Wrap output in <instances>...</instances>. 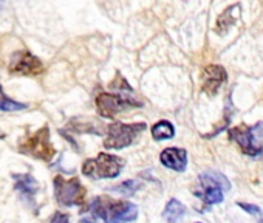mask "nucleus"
<instances>
[{
  "instance_id": "16",
  "label": "nucleus",
  "mask_w": 263,
  "mask_h": 223,
  "mask_svg": "<svg viewBox=\"0 0 263 223\" xmlns=\"http://www.w3.org/2000/svg\"><path fill=\"white\" fill-rule=\"evenodd\" d=\"M27 108V104L17 102L11 98H8L0 85V112H17V110H24Z\"/></svg>"
},
{
  "instance_id": "12",
  "label": "nucleus",
  "mask_w": 263,
  "mask_h": 223,
  "mask_svg": "<svg viewBox=\"0 0 263 223\" xmlns=\"http://www.w3.org/2000/svg\"><path fill=\"white\" fill-rule=\"evenodd\" d=\"M198 180H200L201 188H220L221 191L231 189L229 180L223 174H220V172H212V171L203 172Z\"/></svg>"
},
{
  "instance_id": "4",
  "label": "nucleus",
  "mask_w": 263,
  "mask_h": 223,
  "mask_svg": "<svg viewBox=\"0 0 263 223\" xmlns=\"http://www.w3.org/2000/svg\"><path fill=\"white\" fill-rule=\"evenodd\" d=\"M19 152L27 154L33 158H37L41 161H51L56 151L50 141V129L48 126H44L33 135L22 140L19 144Z\"/></svg>"
},
{
  "instance_id": "21",
  "label": "nucleus",
  "mask_w": 263,
  "mask_h": 223,
  "mask_svg": "<svg viewBox=\"0 0 263 223\" xmlns=\"http://www.w3.org/2000/svg\"><path fill=\"white\" fill-rule=\"evenodd\" d=\"M81 223H95V221H91V220H81Z\"/></svg>"
},
{
  "instance_id": "20",
  "label": "nucleus",
  "mask_w": 263,
  "mask_h": 223,
  "mask_svg": "<svg viewBox=\"0 0 263 223\" xmlns=\"http://www.w3.org/2000/svg\"><path fill=\"white\" fill-rule=\"evenodd\" d=\"M51 223H68V215L62 212H56L54 217L51 218Z\"/></svg>"
},
{
  "instance_id": "15",
  "label": "nucleus",
  "mask_w": 263,
  "mask_h": 223,
  "mask_svg": "<svg viewBox=\"0 0 263 223\" xmlns=\"http://www.w3.org/2000/svg\"><path fill=\"white\" fill-rule=\"evenodd\" d=\"M175 135V129L171 121H158L152 127V137L155 140H171Z\"/></svg>"
},
{
  "instance_id": "18",
  "label": "nucleus",
  "mask_w": 263,
  "mask_h": 223,
  "mask_svg": "<svg viewBox=\"0 0 263 223\" xmlns=\"http://www.w3.org/2000/svg\"><path fill=\"white\" fill-rule=\"evenodd\" d=\"M138 188H140V183L138 181H135V180H127V181L118 184L116 188H113V191L115 192H119V194H122L125 197H130V195H134L138 191Z\"/></svg>"
},
{
  "instance_id": "5",
  "label": "nucleus",
  "mask_w": 263,
  "mask_h": 223,
  "mask_svg": "<svg viewBox=\"0 0 263 223\" xmlns=\"http://www.w3.org/2000/svg\"><path fill=\"white\" fill-rule=\"evenodd\" d=\"M124 161L110 154H99L96 158L87 160L82 166V172L91 178H115L119 175Z\"/></svg>"
},
{
  "instance_id": "7",
  "label": "nucleus",
  "mask_w": 263,
  "mask_h": 223,
  "mask_svg": "<svg viewBox=\"0 0 263 223\" xmlns=\"http://www.w3.org/2000/svg\"><path fill=\"white\" fill-rule=\"evenodd\" d=\"M96 107L99 115L104 118H113L118 114L132 108V107H141V102L132 98H124L111 93H101L96 98Z\"/></svg>"
},
{
  "instance_id": "1",
  "label": "nucleus",
  "mask_w": 263,
  "mask_h": 223,
  "mask_svg": "<svg viewBox=\"0 0 263 223\" xmlns=\"http://www.w3.org/2000/svg\"><path fill=\"white\" fill-rule=\"evenodd\" d=\"M88 209L104 223H128L138 217L137 205L127 200H111L108 197L93 198Z\"/></svg>"
},
{
  "instance_id": "6",
  "label": "nucleus",
  "mask_w": 263,
  "mask_h": 223,
  "mask_svg": "<svg viewBox=\"0 0 263 223\" xmlns=\"http://www.w3.org/2000/svg\"><path fill=\"white\" fill-rule=\"evenodd\" d=\"M54 197L62 206H81L85 201V188L81 181L73 178H64L62 175L54 177Z\"/></svg>"
},
{
  "instance_id": "19",
  "label": "nucleus",
  "mask_w": 263,
  "mask_h": 223,
  "mask_svg": "<svg viewBox=\"0 0 263 223\" xmlns=\"http://www.w3.org/2000/svg\"><path fill=\"white\" fill-rule=\"evenodd\" d=\"M237 205H238L243 211H246L248 214H251L252 217H255L258 221L263 223V211H261L260 206H255V205H251V203H243V201H238Z\"/></svg>"
},
{
  "instance_id": "10",
  "label": "nucleus",
  "mask_w": 263,
  "mask_h": 223,
  "mask_svg": "<svg viewBox=\"0 0 263 223\" xmlns=\"http://www.w3.org/2000/svg\"><path fill=\"white\" fill-rule=\"evenodd\" d=\"M160 160L166 168L175 172H183L187 166V152L180 147H167L161 152Z\"/></svg>"
},
{
  "instance_id": "22",
  "label": "nucleus",
  "mask_w": 263,
  "mask_h": 223,
  "mask_svg": "<svg viewBox=\"0 0 263 223\" xmlns=\"http://www.w3.org/2000/svg\"><path fill=\"white\" fill-rule=\"evenodd\" d=\"M0 138H4V134H0Z\"/></svg>"
},
{
  "instance_id": "13",
  "label": "nucleus",
  "mask_w": 263,
  "mask_h": 223,
  "mask_svg": "<svg viewBox=\"0 0 263 223\" xmlns=\"http://www.w3.org/2000/svg\"><path fill=\"white\" fill-rule=\"evenodd\" d=\"M186 214V206L178 201L177 198H172L167 205H166V209L163 212L164 218L169 221V223H175L180 217H183Z\"/></svg>"
},
{
  "instance_id": "8",
  "label": "nucleus",
  "mask_w": 263,
  "mask_h": 223,
  "mask_svg": "<svg viewBox=\"0 0 263 223\" xmlns=\"http://www.w3.org/2000/svg\"><path fill=\"white\" fill-rule=\"evenodd\" d=\"M42 68H44L42 62L27 50L14 53L8 67L11 75H21V76H36L42 71Z\"/></svg>"
},
{
  "instance_id": "9",
  "label": "nucleus",
  "mask_w": 263,
  "mask_h": 223,
  "mask_svg": "<svg viewBox=\"0 0 263 223\" xmlns=\"http://www.w3.org/2000/svg\"><path fill=\"white\" fill-rule=\"evenodd\" d=\"M226 79L228 75L221 65H208L203 71V90L208 95H215Z\"/></svg>"
},
{
  "instance_id": "2",
  "label": "nucleus",
  "mask_w": 263,
  "mask_h": 223,
  "mask_svg": "<svg viewBox=\"0 0 263 223\" xmlns=\"http://www.w3.org/2000/svg\"><path fill=\"white\" fill-rule=\"evenodd\" d=\"M231 140H234L243 154L249 157L260 155L263 152V123H257L251 127L237 126L229 131Z\"/></svg>"
},
{
  "instance_id": "11",
  "label": "nucleus",
  "mask_w": 263,
  "mask_h": 223,
  "mask_svg": "<svg viewBox=\"0 0 263 223\" xmlns=\"http://www.w3.org/2000/svg\"><path fill=\"white\" fill-rule=\"evenodd\" d=\"M13 178L16 189L28 200H33L36 192L39 191V183L34 180V177L30 174H14Z\"/></svg>"
},
{
  "instance_id": "3",
  "label": "nucleus",
  "mask_w": 263,
  "mask_h": 223,
  "mask_svg": "<svg viewBox=\"0 0 263 223\" xmlns=\"http://www.w3.org/2000/svg\"><path fill=\"white\" fill-rule=\"evenodd\" d=\"M146 131L144 123H134V124H124V123H111L107 127V138L104 140L105 149H125L135 141V138Z\"/></svg>"
},
{
  "instance_id": "14",
  "label": "nucleus",
  "mask_w": 263,
  "mask_h": 223,
  "mask_svg": "<svg viewBox=\"0 0 263 223\" xmlns=\"http://www.w3.org/2000/svg\"><path fill=\"white\" fill-rule=\"evenodd\" d=\"M195 194L208 205L221 203L224 197V191H221L220 188H201V191H197Z\"/></svg>"
},
{
  "instance_id": "17",
  "label": "nucleus",
  "mask_w": 263,
  "mask_h": 223,
  "mask_svg": "<svg viewBox=\"0 0 263 223\" xmlns=\"http://www.w3.org/2000/svg\"><path fill=\"white\" fill-rule=\"evenodd\" d=\"M231 13H232V7L228 8V10L218 17V21H217V30H215L218 34H226V31L229 30V27L237 21L238 13H235V14H231Z\"/></svg>"
}]
</instances>
